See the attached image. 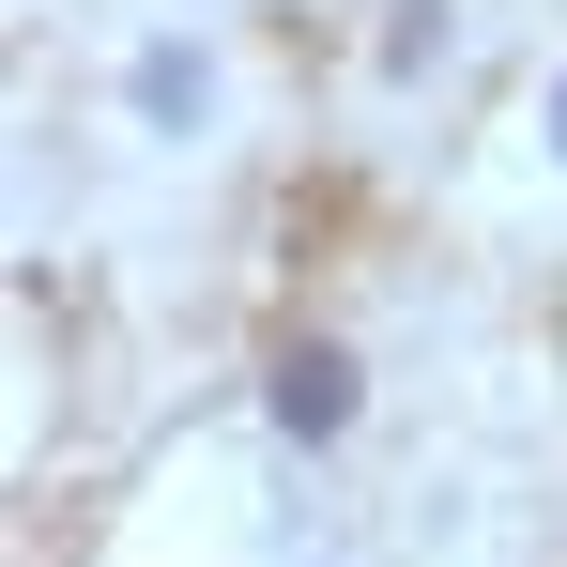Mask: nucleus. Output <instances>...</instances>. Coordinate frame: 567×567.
I'll list each match as a JSON object with an SVG mask.
<instances>
[{"instance_id": "nucleus-1", "label": "nucleus", "mask_w": 567, "mask_h": 567, "mask_svg": "<svg viewBox=\"0 0 567 567\" xmlns=\"http://www.w3.org/2000/svg\"><path fill=\"white\" fill-rule=\"evenodd\" d=\"M277 430L338 445V430H353V353H322V338H307V353H277Z\"/></svg>"}, {"instance_id": "nucleus-2", "label": "nucleus", "mask_w": 567, "mask_h": 567, "mask_svg": "<svg viewBox=\"0 0 567 567\" xmlns=\"http://www.w3.org/2000/svg\"><path fill=\"white\" fill-rule=\"evenodd\" d=\"M215 78H199V47H138V123H199Z\"/></svg>"}, {"instance_id": "nucleus-3", "label": "nucleus", "mask_w": 567, "mask_h": 567, "mask_svg": "<svg viewBox=\"0 0 567 567\" xmlns=\"http://www.w3.org/2000/svg\"><path fill=\"white\" fill-rule=\"evenodd\" d=\"M553 154H567V78H553Z\"/></svg>"}]
</instances>
